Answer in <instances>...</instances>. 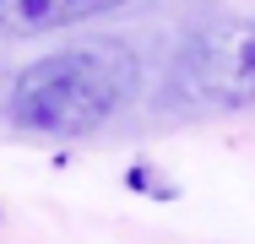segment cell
Here are the masks:
<instances>
[{
  "label": "cell",
  "mask_w": 255,
  "mask_h": 244,
  "mask_svg": "<svg viewBox=\"0 0 255 244\" xmlns=\"http://www.w3.org/2000/svg\"><path fill=\"white\" fill-rule=\"evenodd\" d=\"M136 87V60L130 49L103 38V44L60 49L33 60L11 82V120L38 136H82L103 125Z\"/></svg>",
  "instance_id": "obj_1"
},
{
  "label": "cell",
  "mask_w": 255,
  "mask_h": 244,
  "mask_svg": "<svg viewBox=\"0 0 255 244\" xmlns=\"http://www.w3.org/2000/svg\"><path fill=\"white\" fill-rule=\"evenodd\" d=\"M179 87L212 109L255 103V22H212L179 54Z\"/></svg>",
  "instance_id": "obj_2"
},
{
  "label": "cell",
  "mask_w": 255,
  "mask_h": 244,
  "mask_svg": "<svg viewBox=\"0 0 255 244\" xmlns=\"http://www.w3.org/2000/svg\"><path fill=\"white\" fill-rule=\"evenodd\" d=\"M120 0H0V38H38L54 27H71L82 16H98Z\"/></svg>",
  "instance_id": "obj_3"
}]
</instances>
